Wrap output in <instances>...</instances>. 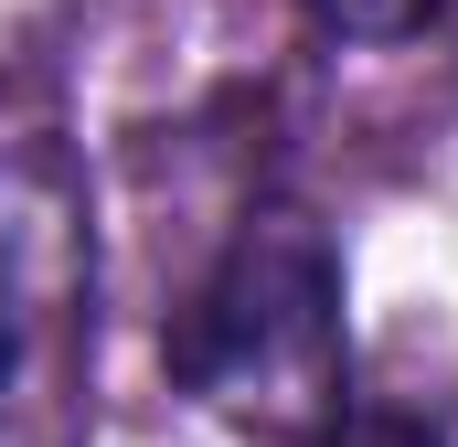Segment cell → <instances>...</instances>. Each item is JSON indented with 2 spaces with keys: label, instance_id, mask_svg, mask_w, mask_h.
I'll return each mask as SVG.
<instances>
[{
  "label": "cell",
  "instance_id": "6da1fadb",
  "mask_svg": "<svg viewBox=\"0 0 458 447\" xmlns=\"http://www.w3.org/2000/svg\"><path fill=\"white\" fill-rule=\"evenodd\" d=\"M160 362L203 416L310 447L352 405V320H342L331 234L299 203H256L214 245V266L182 288Z\"/></svg>",
  "mask_w": 458,
  "mask_h": 447
},
{
  "label": "cell",
  "instance_id": "7a4b0ae2",
  "mask_svg": "<svg viewBox=\"0 0 458 447\" xmlns=\"http://www.w3.org/2000/svg\"><path fill=\"white\" fill-rule=\"evenodd\" d=\"M43 299H54V277H43V203L0 171V416H11V394H21V373H32Z\"/></svg>",
  "mask_w": 458,
  "mask_h": 447
},
{
  "label": "cell",
  "instance_id": "3957f363",
  "mask_svg": "<svg viewBox=\"0 0 458 447\" xmlns=\"http://www.w3.org/2000/svg\"><path fill=\"white\" fill-rule=\"evenodd\" d=\"M437 11H448V0H310V21L342 32V43H416Z\"/></svg>",
  "mask_w": 458,
  "mask_h": 447
},
{
  "label": "cell",
  "instance_id": "277c9868",
  "mask_svg": "<svg viewBox=\"0 0 458 447\" xmlns=\"http://www.w3.org/2000/svg\"><path fill=\"white\" fill-rule=\"evenodd\" d=\"M310 447H448V426L416 416V405H342Z\"/></svg>",
  "mask_w": 458,
  "mask_h": 447
}]
</instances>
